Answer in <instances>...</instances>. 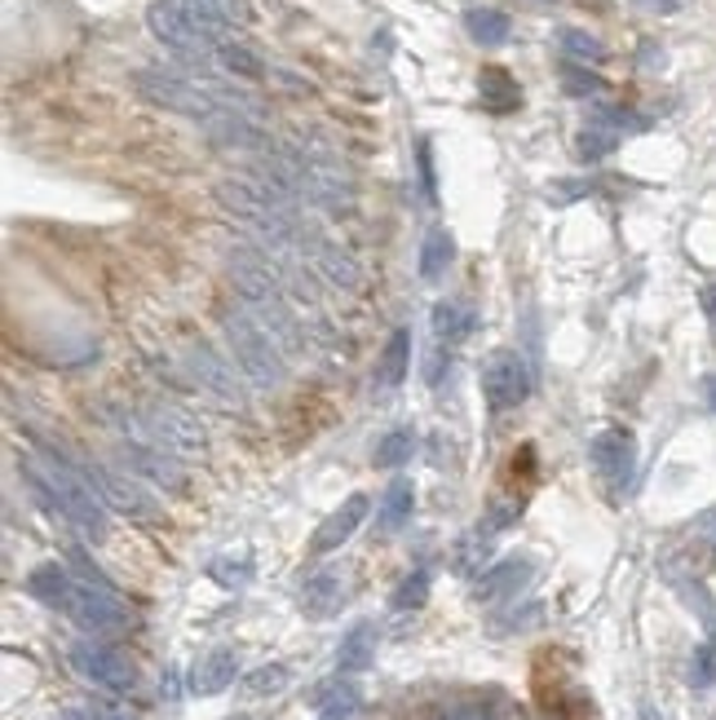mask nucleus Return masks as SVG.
Returning a JSON list of instances; mask_svg holds the SVG:
<instances>
[{
  "instance_id": "nucleus-1",
  "label": "nucleus",
  "mask_w": 716,
  "mask_h": 720,
  "mask_svg": "<svg viewBox=\"0 0 716 720\" xmlns=\"http://www.w3.org/2000/svg\"><path fill=\"white\" fill-rule=\"evenodd\" d=\"M23 473H27L32 491H36L53 513L67 517L72 527H80V531L93 535V540L106 535V500L98 495V487H93V478H89L85 469L67 465L62 455L49 451V455H27Z\"/></svg>"
},
{
  "instance_id": "nucleus-2",
  "label": "nucleus",
  "mask_w": 716,
  "mask_h": 720,
  "mask_svg": "<svg viewBox=\"0 0 716 720\" xmlns=\"http://www.w3.org/2000/svg\"><path fill=\"white\" fill-rule=\"evenodd\" d=\"M147 27L173 53L204 58V53H217V45L230 36L235 23L213 5V0H155L147 10Z\"/></svg>"
},
{
  "instance_id": "nucleus-3",
  "label": "nucleus",
  "mask_w": 716,
  "mask_h": 720,
  "mask_svg": "<svg viewBox=\"0 0 716 720\" xmlns=\"http://www.w3.org/2000/svg\"><path fill=\"white\" fill-rule=\"evenodd\" d=\"M134 89H138L147 102H155V106H164V111H177V115H186V119H200V124H209V128L235 111L217 89H209V85H200V80H186V76H177V72H138V76H134Z\"/></svg>"
},
{
  "instance_id": "nucleus-4",
  "label": "nucleus",
  "mask_w": 716,
  "mask_h": 720,
  "mask_svg": "<svg viewBox=\"0 0 716 720\" xmlns=\"http://www.w3.org/2000/svg\"><path fill=\"white\" fill-rule=\"evenodd\" d=\"M226 337H230V350H235L243 376H252L256 384H279L284 380V358H279V345H275L266 323H256L243 310H230L226 314Z\"/></svg>"
},
{
  "instance_id": "nucleus-5",
  "label": "nucleus",
  "mask_w": 716,
  "mask_h": 720,
  "mask_svg": "<svg viewBox=\"0 0 716 720\" xmlns=\"http://www.w3.org/2000/svg\"><path fill=\"white\" fill-rule=\"evenodd\" d=\"M62 615L76 619L93 636H111V632H124L128 623H134L115 588L111 583H89V579H76L72 597H67V610H62Z\"/></svg>"
},
{
  "instance_id": "nucleus-6",
  "label": "nucleus",
  "mask_w": 716,
  "mask_h": 720,
  "mask_svg": "<svg viewBox=\"0 0 716 720\" xmlns=\"http://www.w3.org/2000/svg\"><path fill=\"white\" fill-rule=\"evenodd\" d=\"M527 394H531V367H527V358L517 354V350L487 354V363H482V399H487V407L500 416V412L523 407Z\"/></svg>"
},
{
  "instance_id": "nucleus-7",
  "label": "nucleus",
  "mask_w": 716,
  "mask_h": 720,
  "mask_svg": "<svg viewBox=\"0 0 716 720\" xmlns=\"http://www.w3.org/2000/svg\"><path fill=\"white\" fill-rule=\"evenodd\" d=\"M589 460H593V473L606 487V495L624 500L632 478H637V442H632V433L628 429H602L589 442Z\"/></svg>"
},
{
  "instance_id": "nucleus-8",
  "label": "nucleus",
  "mask_w": 716,
  "mask_h": 720,
  "mask_svg": "<svg viewBox=\"0 0 716 720\" xmlns=\"http://www.w3.org/2000/svg\"><path fill=\"white\" fill-rule=\"evenodd\" d=\"M134 438H147V442H155L173 455H204V446H209L200 420H194L190 412H181V407H168V403L151 407L142 420H134Z\"/></svg>"
},
{
  "instance_id": "nucleus-9",
  "label": "nucleus",
  "mask_w": 716,
  "mask_h": 720,
  "mask_svg": "<svg viewBox=\"0 0 716 720\" xmlns=\"http://www.w3.org/2000/svg\"><path fill=\"white\" fill-rule=\"evenodd\" d=\"M72 668H76L89 685H98V690H106V694H128V690L138 685L134 664H128L120 649H111V645H102V641H93V636H85V641L72 645Z\"/></svg>"
},
{
  "instance_id": "nucleus-10",
  "label": "nucleus",
  "mask_w": 716,
  "mask_h": 720,
  "mask_svg": "<svg viewBox=\"0 0 716 720\" xmlns=\"http://www.w3.org/2000/svg\"><path fill=\"white\" fill-rule=\"evenodd\" d=\"M350 602V570L341 566H323L305 579L301 588V615L305 619H332Z\"/></svg>"
},
{
  "instance_id": "nucleus-11",
  "label": "nucleus",
  "mask_w": 716,
  "mask_h": 720,
  "mask_svg": "<svg viewBox=\"0 0 716 720\" xmlns=\"http://www.w3.org/2000/svg\"><path fill=\"white\" fill-rule=\"evenodd\" d=\"M89 478H93V487H98V495L111 504V508H120V513H128V517H142V521H151L160 508H155V500L128 478V473H120V469H106V465H93V469H85Z\"/></svg>"
},
{
  "instance_id": "nucleus-12",
  "label": "nucleus",
  "mask_w": 716,
  "mask_h": 720,
  "mask_svg": "<svg viewBox=\"0 0 716 720\" xmlns=\"http://www.w3.org/2000/svg\"><path fill=\"white\" fill-rule=\"evenodd\" d=\"M363 517H367V495H350L337 513L323 517V527H318L314 540H310V553H337V548L363 527Z\"/></svg>"
},
{
  "instance_id": "nucleus-13",
  "label": "nucleus",
  "mask_w": 716,
  "mask_h": 720,
  "mask_svg": "<svg viewBox=\"0 0 716 720\" xmlns=\"http://www.w3.org/2000/svg\"><path fill=\"white\" fill-rule=\"evenodd\" d=\"M124 451H128V469H134V473H142V478H151L160 487H173V491L181 487V469L173 460V451H164V446H155L147 438H134Z\"/></svg>"
},
{
  "instance_id": "nucleus-14",
  "label": "nucleus",
  "mask_w": 716,
  "mask_h": 720,
  "mask_svg": "<svg viewBox=\"0 0 716 720\" xmlns=\"http://www.w3.org/2000/svg\"><path fill=\"white\" fill-rule=\"evenodd\" d=\"M235 672H239V654L235 649H213V654H204V659L190 668V694L213 698V694L235 685Z\"/></svg>"
},
{
  "instance_id": "nucleus-15",
  "label": "nucleus",
  "mask_w": 716,
  "mask_h": 720,
  "mask_svg": "<svg viewBox=\"0 0 716 720\" xmlns=\"http://www.w3.org/2000/svg\"><path fill=\"white\" fill-rule=\"evenodd\" d=\"M376 641H380L376 623H354V628L341 636V645H337V672H341V677L367 672L372 659H376Z\"/></svg>"
},
{
  "instance_id": "nucleus-16",
  "label": "nucleus",
  "mask_w": 716,
  "mask_h": 720,
  "mask_svg": "<svg viewBox=\"0 0 716 720\" xmlns=\"http://www.w3.org/2000/svg\"><path fill=\"white\" fill-rule=\"evenodd\" d=\"M72 588H76V574L67 566H58V561H45L27 574V593L53 610H67V597H72Z\"/></svg>"
},
{
  "instance_id": "nucleus-17",
  "label": "nucleus",
  "mask_w": 716,
  "mask_h": 720,
  "mask_svg": "<svg viewBox=\"0 0 716 720\" xmlns=\"http://www.w3.org/2000/svg\"><path fill=\"white\" fill-rule=\"evenodd\" d=\"M412 508H416V487H412V478H394V482L385 487V495H380V513H376V527H380L385 535L403 531L407 521H412Z\"/></svg>"
},
{
  "instance_id": "nucleus-18",
  "label": "nucleus",
  "mask_w": 716,
  "mask_h": 720,
  "mask_svg": "<svg viewBox=\"0 0 716 720\" xmlns=\"http://www.w3.org/2000/svg\"><path fill=\"white\" fill-rule=\"evenodd\" d=\"M407 367H412V332L399 327L394 337L385 341L380 350V363H376V389H399L407 380Z\"/></svg>"
},
{
  "instance_id": "nucleus-19",
  "label": "nucleus",
  "mask_w": 716,
  "mask_h": 720,
  "mask_svg": "<svg viewBox=\"0 0 716 720\" xmlns=\"http://www.w3.org/2000/svg\"><path fill=\"white\" fill-rule=\"evenodd\" d=\"M314 707H318L323 720H354L359 707H363V690L337 677V681H328V685L314 690Z\"/></svg>"
},
{
  "instance_id": "nucleus-20",
  "label": "nucleus",
  "mask_w": 716,
  "mask_h": 720,
  "mask_svg": "<svg viewBox=\"0 0 716 720\" xmlns=\"http://www.w3.org/2000/svg\"><path fill=\"white\" fill-rule=\"evenodd\" d=\"M478 98H482V106L491 115H508V111H517V102H523V89H517V80L504 67H482Z\"/></svg>"
},
{
  "instance_id": "nucleus-21",
  "label": "nucleus",
  "mask_w": 716,
  "mask_h": 720,
  "mask_svg": "<svg viewBox=\"0 0 716 720\" xmlns=\"http://www.w3.org/2000/svg\"><path fill=\"white\" fill-rule=\"evenodd\" d=\"M478 327V310L469 301H438L434 305V337L455 345V341H465L469 332Z\"/></svg>"
},
{
  "instance_id": "nucleus-22",
  "label": "nucleus",
  "mask_w": 716,
  "mask_h": 720,
  "mask_svg": "<svg viewBox=\"0 0 716 720\" xmlns=\"http://www.w3.org/2000/svg\"><path fill=\"white\" fill-rule=\"evenodd\" d=\"M465 31L474 36V45L495 49V45H504V40L513 36V23H508L504 10H487V5H478V10L465 14Z\"/></svg>"
},
{
  "instance_id": "nucleus-23",
  "label": "nucleus",
  "mask_w": 716,
  "mask_h": 720,
  "mask_svg": "<svg viewBox=\"0 0 716 720\" xmlns=\"http://www.w3.org/2000/svg\"><path fill=\"white\" fill-rule=\"evenodd\" d=\"M217 62H222V67H226L235 80H262V76H266V62L256 58L248 45L230 40V36L217 45Z\"/></svg>"
},
{
  "instance_id": "nucleus-24",
  "label": "nucleus",
  "mask_w": 716,
  "mask_h": 720,
  "mask_svg": "<svg viewBox=\"0 0 716 720\" xmlns=\"http://www.w3.org/2000/svg\"><path fill=\"white\" fill-rule=\"evenodd\" d=\"M527 574H531V561H500L491 574H482V583H478V602H491V597H504V593H513V588H523L527 583Z\"/></svg>"
},
{
  "instance_id": "nucleus-25",
  "label": "nucleus",
  "mask_w": 716,
  "mask_h": 720,
  "mask_svg": "<svg viewBox=\"0 0 716 720\" xmlns=\"http://www.w3.org/2000/svg\"><path fill=\"white\" fill-rule=\"evenodd\" d=\"M451 256H455L451 235H447V230H429L425 243H420V279L438 283V279L447 275V266H451Z\"/></svg>"
},
{
  "instance_id": "nucleus-26",
  "label": "nucleus",
  "mask_w": 716,
  "mask_h": 720,
  "mask_svg": "<svg viewBox=\"0 0 716 720\" xmlns=\"http://www.w3.org/2000/svg\"><path fill=\"white\" fill-rule=\"evenodd\" d=\"M615 147H619V128H611L606 119H593V124L579 134V142H575V151H579V160H583V164H598V160H606Z\"/></svg>"
},
{
  "instance_id": "nucleus-27",
  "label": "nucleus",
  "mask_w": 716,
  "mask_h": 720,
  "mask_svg": "<svg viewBox=\"0 0 716 720\" xmlns=\"http://www.w3.org/2000/svg\"><path fill=\"white\" fill-rule=\"evenodd\" d=\"M412 451H416V433L412 429H394V433H385L372 451V465L376 469H399L412 460Z\"/></svg>"
},
{
  "instance_id": "nucleus-28",
  "label": "nucleus",
  "mask_w": 716,
  "mask_h": 720,
  "mask_svg": "<svg viewBox=\"0 0 716 720\" xmlns=\"http://www.w3.org/2000/svg\"><path fill=\"white\" fill-rule=\"evenodd\" d=\"M292 681V668L288 664H266V668H256L243 677V698H271L279 690H288Z\"/></svg>"
},
{
  "instance_id": "nucleus-29",
  "label": "nucleus",
  "mask_w": 716,
  "mask_h": 720,
  "mask_svg": "<svg viewBox=\"0 0 716 720\" xmlns=\"http://www.w3.org/2000/svg\"><path fill=\"white\" fill-rule=\"evenodd\" d=\"M562 89H566L570 98H598V93L606 89V80H602L598 72H589V62L566 58V62H562Z\"/></svg>"
},
{
  "instance_id": "nucleus-30",
  "label": "nucleus",
  "mask_w": 716,
  "mask_h": 720,
  "mask_svg": "<svg viewBox=\"0 0 716 720\" xmlns=\"http://www.w3.org/2000/svg\"><path fill=\"white\" fill-rule=\"evenodd\" d=\"M557 40H562L566 58H575V62H602L606 58V45L598 36H589V31H579V27H562Z\"/></svg>"
},
{
  "instance_id": "nucleus-31",
  "label": "nucleus",
  "mask_w": 716,
  "mask_h": 720,
  "mask_svg": "<svg viewBox=\"0 0 716 720\" xmlns=\"http://www.w3.org/2000/svg\"><path fill=\"white\" fill-rule=\"evenodd\" d=\"M429 602V570L416 566L403 583H399V593H394V610H420Z\"/></svg>"
},
{
  "instance_id": "nucleus-32",
  "label": "nucleus",
  "mask_w": 716,
  "mask_h": 720,
  "mask_svg": "<svg viewBox=\"0 0 716 720\" xmlns=\"http://www.w3.org/2000/svg\"><path fill=\"white\" fill-rule=\"evenodd\" d=\"M209 574H213L222 588H230V593H235V588H243V583L252 579V557H248V553H239V557H217V561L209 566Z\"/></svg>"
},
{
  "instance_id": "nucleus-33",
  "label": "nucleus",
  "mask_w": 716,
  "mask_h": 720,
  "mask_svg": "<svg viewBox=\"0 0 716 720\" xmlns=\"http://www.w3.org/2000/svg\"><path fill=\"white\" fill-rule=\"evenodd\" d=\"M712 681H716V645L707 641V645L694 649V659H690V685H694V690H707Z\"/></svg>"
},
{
  "instance_id": "nucleus-34",
  "label": "nucleus",
  "mask_w": 716,
  "mask_h": 720,
  "mask_svg": "<svg viewBox=\"0 0 716 720\" xmlns=\"http://www.w3.org/2000/svg\"><path fill=\"white\" fill-rule=\"evenodd\" d=\"M416 164H420V181H425V200H434V155H429V142L416 147Z\"/></svg>"
},
{
  "instance_id": "nucleus-35",
  "label": "nucleus",
  "mask_w": 716,
  "mask_h": 720,
  "mask_svg": "<svg viewBox=\"0 0 716 720\" xmlns=\"http://www.w3.org/2000/svg\"><path fill=\"white\" fill-rule=\"evenodd\" d=\"M703 314L716 323V283H707V288H703Z\"/></svg>"
},
{
  "instance_id": "nucleus-36",
  "label": "nucleus",
  "mask_w": 716,
  "mask_h": 720,
  "mask_svg": "<svg viewBox=\"0 0 716 720\" xmlns=\"http://www.w3.org/2000/svg\"><path fill=\"white\" fill-rule=\"evenodd\" d=\"M703 403H707V407L716 412V371H712V376L703 380Z\"/></svg>"
},
{
  "instance_id": "nucleus-37",
  "label": "nucleus",
  "mask_w": 716,
  "mask_h": 720,
  "mask_svg": "<svg viewBox=\"0 0 716 720\" xmlns=\"http://www.w3.org/2000/svg\"><path fill=\"white\" fill-rule=\"evenodd\" d=\"M641 5H650L655 14H673V10H677V0H641Z\"/></svg>"
},
{
  "instance_id": "nucleus-38",
  "label": "nucleus",
  "mask_w": 716,
  "mask_h": 720,
  "mask_svg": "<svg viewBox=\"0 0 716 720\" xmlns=\"http://www.w3.org/2000/svg\"><path fill=\"white\" fill-rule=\"evenodd\" d=\"M641 720H664V716H660L655 707H650V703H645V707H641Z\"/></svg>"
},
{
  "instance_id": "nucleus-39",
  "label": "nucleus",
  "mask_w": 716,
  "mask_h": 720,
  "mask_svg": "<svg viewBox=\"0 0 716 720\" xmlns=\"http://www.w3.org/2000/svg\"><path fill=\"white\" fill-rule=\"evenodd\" d=\"M318 720H323V716H318Z\"/></svg>"
}]
</instances>
